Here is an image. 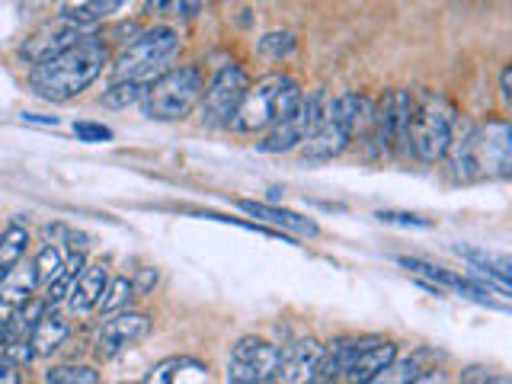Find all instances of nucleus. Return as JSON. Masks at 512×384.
Instances as JSON below:
<instances>
[{
	"label": "nucleus",
	"mask_w": 512,
	"mask_h": 384,
	"mask_svg": "<svg viewBox=\"0 0 512 384\" xmlns=\"http://www.w3.org/2000/svg\"><path fill=\"white\" fill-rule=\"evenodd\" d=\"M180 52V36L170 26H154L128 42L119 58L112 61V80H141L148 84L167 68L170 58Z\"/></svg>",
	"instance_id": "7"
},
{
	"label": "nucleus",
	"mask_w": 512,
	"mask_h": 384,
	"mask_svg": "<svg viewBox=\"0 0 512 384\" xmlns=\"http://www.w3.org/2000/svg\"><path fill=\"white\" fill-rule=\"evenodd\" d=\"M320 109H324V96H301L298 106L288 112L285 119H279L276 125L266 128L263 141H256V148L263 154H282V151H295L298 144L311 135V128L320 119Z\"/></svg>",
	"instance_id": "11"
},
{
	"label": "nucleus",
	"mask_w": 512,
	"mask_h": 384,
	"mask_svg": "<svg viewBox=\"0 0 512 384\" xmlns=\"http://www.w3.org/2000/svg\"><path fill=\"white\" fill-rule=\"evenodd\" d=\"M151 333V317L141 311H112V317L96 333V356L116 359L119 352L135 346Z\"/></svg>",
	"instance_id": "12"
},
{
	"label": "nucleus",
	"mask_w": 512,
	"mask_h": 384,
	"mask_svg": "<svg viewBox=\"0 0 512 384\" xmlns=\"http://www.w3.org/2000/svg\"><path fill=\"white\" fill-rule=\"evenodd\" d=\"M301 87L295 77L288 74H266L256 84L247 87L244 100H240L231 128L234 132H263V128L285 119L301 100Z\"/></svg>",
	"instance_id": "5"
},
{
	"label": "nucleus",
	"mask_w": 512,
	"mask_h": 384,
	"mask_svg": "<svg viewBox=\"0 0 512 384\" xmlns=\"http://www.w3.org/2000/svg\"><path fill=\"white\" fill-rule=\"evenodd\" d=\"M132 295H135V285H132V279L116 276V279H109V282H106V288H103L100 301H96V308H100V314L122 311L125 304L132 301Z\"/></svg>",
	"instance_id": "27"
},
{
	"label": "nucleus",
	"mask_w": 512,
	"mask_h": 384,
	"mask_svg": "<svg viewBox=\"0 0 512 384\" xmlns=\"http://www.w3.org/2000/svg\"><path fill=\"white\" fill-rule=\"evenodd\" d=\"M458 128V112L436 90H423L410 100L407 119V151H413L423 164H436L445 157L452 135Z\"/></svg>",
	"instance_id": "4"
},
{
	"label": "nucleus",
	"mask_w": 512,
	"mask_h": 384,
	"mask_svg": "<svg viewBox=\"0 0 512 384\" xmlns=\"http://www.w3.org/2000/svg\"><path fill=\"white\" fill-rule=\"evenodd\" d=\"M132 285H135V295H148L151 288L157 285V269H144L138 276V282H132Z\"/></svg>",
	"instance_id": "35"
},
{
	"label": "nucleus",
	"mask_w": 512,
	"mask_h": 384,
	"mask_svg": "<svg viewBox=\"0 0 512 384\" xmlns=\"http://www.w3.org/2000/svg\"><path fill=\"white\" fill-rule=\"evenodd\" d=\"M375 218L384 224H404V228H432V221H426L420 215H407V212H378Z\"/></svg>",
	"instance_id": "34"
},
{
	"label": "nucleus",
	"mask_w": 512,
	"mask_h": 384,
	"mask_svg": "<svg viewBox=\"0 0 512 384\" xmlns=\"http://www.w3.org/2000/svg\"><path fill=\"white\" fill-rule=\"evenodd\" d=\"M128 4H132V0H84V4L64 10L61 20H68V23H74L80 29H87V26H96V23L109 20V16H116Z\"/></svg>",
	"instance_id": "23"
},
{
	"label": "nucleus",
	"mask_w": 512,
	"mask_h": 384,
	"mask_svg": "<svg viewBox=\"0 0 512 384\" xmlns=\"http://www.w3.org/2000/svg\"><path fill=\"white\" fill-rule=\"evenodd\" d=\"M109 282V272L103 263H90L84 266L74 276L71 288H68V304H71V311H90L96 308V301H100L103 295V288Z\"/></svg>",
	"instance_id": "19"
},
{
	"label": "nucleus",
	"mask_w": 512,
	"mask_h": 384,
	"mask_svg": "<svg viewBox=\"0 0 512 384\" xmlns=\"http://www.w3.org/2000/svg\"><path fill=\"white\" fill-rule=\"evenodd\" d=\"M365 336H340L330 346L320 349V359L314 368V381H343L349 362L356 359V352L362 346Z\"/></svg>",
	"instance_id": "16"
},
{
	"label": "nucleus",
	"mask_w": 512,
	"mask_h": 384,
	"mask_svg": "<svg viewBox=\"0 0 512 384\" xmlns=\"http://www.w3.org/2000/svg\"><path fill=\"white\" fill-rule=\"evenodd\" d=\"M74 135H77V141L100 144V141H112V128H106L100 122H77L74 125Z\"/></svg>",
	"instance_id": "33"
},
{
	"label": "nucleus",
	"mask_w": 512,
	"mask_h": 384,
	"mask_svg": "<svg viewBox=\"0 0 512 384\" xmlns=\"http://www.w3.org/2000/svg\"><path fill=\"white\" fill-rule=\"evenodd\" d=\"M320 346L317 340H295L282 346V362H279V381H288V384H301V381H314V368H317V359H320Z\"/></svg>",
	"instance_id": "15"
},
{
	"label": "nucleus",
	"mask_w": 512,
	"mask_h": 384,
	"mask_svg": "<svg viewBox=\"0 0 512 384\" xmlns=\"http://www.w3.org/2000/svg\"><path fill=\"white\" fill-rule=\"evenodd\" d=\"M279 362H282L279 346H272L269 340H260V336H244V340H237L231 346L228 381H234V384L279 381Z\"/></svg>",
	"instance_id": "9"
},
{
	"label": "nucleus",
	"mask_w": 512,
	"mask_h": 384,
	"mask_svg": "<svg viewBox=\"0 0 512 384\" xmlns=\"http://www.w3.org/2000/svg\"><path fill=\"white\" fill-rule=\"evenodd\" d=\"M368 116H372V106H368L365 96H359V93L336 96L333 103L320 109V119L311 128V135L298 144L301 157L304 160L340 157L349 148V141L368 128Z\"/></svg>",
	"instance_id": "3"
},
{
	"label": "nucleus",
	"mask_w": 512,
	"mask_h": 384,
	"mask_svg": "<svg viewBox=\"0 0 512 384\" xmlns=\"http://www.w3.org/2000/svg\"><path fill=\"white\" fill-rule=\"evenodd\" d=\"M250 87V77L240 64H224V68L212 77V84L202 90V122L221 128V125H231L234 112L244 100V93Z\"/></svg>",
	"instance_id": "10"
},
{
	"label": "nucleus",
	"mask_w": 512,
	"mask_h": 384,
	"mask_svg": "<svg viewBox=\"0 0 512 384\" xmlns=\"http://www.w3.org/2000/svg\"><path fill=\"white\" fill-rule=\"evenodd\" d=\"M4 359L13 362L16 368H20V365H29L32 359H36V349H32V343H29V336H26V333H16V336H10V340L4 343Z\"/></svg>",
	"instance_id": "31"
},
{
	"label": "nucleus",
	"mask_w": 512,
	"mask_h": 384,
	"mask_svg": "<svg viewBox=\"0 0 512 384\" xmlns=\"http://www.w3.org/2000/svg\"><path fill=\"white\" fill-rule=\"evenodd\" d=\"M448 170L461 183L506 180L512 173V128L506 119H487L484 125L464 128L448 144Z\"/></svg>",
	"instance_id": "2"
},
{
	"label": "nucleus",
	"mask_w": 512,
	"mask_h": 384,
	"mask_svg": "<svg viewBox=\"0 0 512 384\" xmlns=\"http://www.w3.org/2000/svg\"><path fill=\"white\" fill-rule=\"evenodd\" d=\"M77 39H84V29L68 23V20H58L55 26H45L39 32H32V36L20 45V55L29 61V64H42L48 58L61 55L64 48H71Z\"/></svg>",
	"instance_id": "13"
},
{
	"label": "nucleus",
	"mask_w": 512,
	"mask_h": 384,
	"mask_svg": "<svg viewBox=\"0 0 512 384\" xmlns=\"http://www.w3.org/2000/svg\"><path fill=\"white\" fill-rule=\"evenodd\" d=\"M109 64V45L100 36H84L61 55L32 64L29 87L45 103H68L84 93Z\"/></svg>",
	"instance_id": "1"
},
{
	"label": "nucleus",
	"mask_w": 512,
	"mask_h": 384,
	"mask_svg": "<svg viewBox=\"0 0 512 384\" xmlns=\"http://www.w3.org/2000/svg\"><path fill=\"white\" fill-rule=\"evenodd\" d=\"M500 93H503V100H512V68H509V64L500 74Z\"/></svg>",
	"instance_id": "37"
},
{
	"label": "nucleus",
	"mask_w": 512,
	"mask_h": 384,
	"mask_svg": "<svg viewBox=\"0 0 512 384\" xmlns=\"http://www.w3.org/2000/svg\"><path fill=\"white\" fill-rule=\"evenodd\" d=\"M0 381H4V384H16V381H20V372H16V365L7 362V359H0Z\"/></svg>",
	"instance_id": "36"
},
{
	"label": "nucleus",
	"mask_w": 512,
	"mask_h": 384,
	"mask_svg": "<svg viewBox=\"0 0 512 384\" xmlns=\"http://www.w3.org/2000/svg\"><path fill=\"white\" fill-rule=\"evenodd\" d=\"M397 356V346L391 340H381V336H365L356 359L349 362L346 368V378L343 381H372L381 368H388Z\"/></svg>",
	"instance_id": "14"
},
{
	"label": "nucleus",
	"mask_w": 512,
	"mask_h": 384,
	"mask_svg": "<svg viewBox=\"0 0 512 384\" xmlns=\"http://www.w3.org/2000/svg\"><path fill=\"white\" fill-rule=\"evenodd\" d=\"M144 87H148V84H141V80H112V87L103 93V106L125 109L132 103H141Z\"/></svg>",
	"instance_id": "28"
},
{
	"label": "nucleus",
	"mask_w": 512,
	"mask_h": 384,
	"mask_svg": "<svg viewBox=\"0 0 512 384\" xmlns=\"http://www.w3.org/2000/svg\"><path fill=\"white\" fill-rule=\"evenodd\" d=\"M432 356V352H413V356L407 359H397L388 365V368H381V372L372 378L375 384H407V381H423L426 372H432V368L426 365V359Z\"/></svg>",
	"instance_id": "22"
},
{
	"label": "nucleus",
	"mask_w": 512,
	"mask_h": 384,
	"mask_svg": "<svg viewBox=\"0 0 512 384\" xmlns=\"http://www.w3.org/2000/svg\"><path fill=\"white\" fill-rule=\"evenodd\" d=\"M68 333H71L68 320H64L61 314H48V311H45V314L36 320V327L29 330V343H32V349H36V356H52L55 349L64 346V340H68Z\"/></svg>",
	"instance_id": "21"
},
{
	"label": "nucleus",
	"mask_w": 512,
	"mask_h": 384,
	"mask_svg": "<svg viewBox=\"0 0 512 384\" xmlns=\"http://www.w3.org/2000/svg\"><path fill=\"white\" fill-rule=\"evenodd\" d=\"M48 384H96L100 381V372L93 365H55L45 372Z\"/></svg>",
	"instance_id": "29"
},
{
	"label": "nucleus",
	"mask_w": 512,
	"mask_h": 384,
	"mask_svg": "<svg viewBox=\"0 0 512 384\" xmlns=\"http://www.w3.org/2000/svg\"><path fill=\"white\" fill-rule=\"evenodd\" d=\"M36 272H39V282H52V279H58L61 272H64V256H61V250L58 247H45L42 253H39V260H36Z\"/></svg>",
	"instance_id": "32"
},
{
	"label": "nucleus",
	"mask_w": 512,
	"mask_h": 384,
	"mask_svg": "<svg viewBox=\"0 0 512 384\" xmlns=\"http://www.w3.org/2000/svg\"><path fill=\"white\" fill-rule=\"evenodd\" d=\"M39 285V272H36V263H16L10 266L4 276H0V311L10 314L16 311L20 304L36 292Z\"/></svg>",
	"instance_id": "18"
},
{
	"label": "nucleus",
	"mask_w": 512,
	"mask_h": 384,
	"mask_svg": "<svg viewBox=\"0 0 512 384\" xmlns=\"http://www.w3.org/2000/svg\"><path fill=\"white\" fill-rule=\"evenodd\" d=\"M237 208H240V212H247L250 218H260V221L276 224L279 231H292V234H301V237H317V231H320L311 218H304L298 212H288V208H279V205H269V202L240 199Z\"/></svg>",
	"instance_id": "17"
},
{
	"label": "nucleus",
	"mask_w": 512,
	"mask_h": 384,
	"mask_svg": "<svg viewBox=\"0 0 512 384\" xmlns=\"http://www.w3.org/2000/svg\"><path fill=\"white\" fill-rule=\"evenodd\" d=\"M23 119L26 122H42V125H58L55 116H36V112H23Z\"/></svg>",
	"instance_id": "38"
},
{
	"label": "nucleus",
	"mask_w": 512,
	"mask_h": 384,
	"mask_svg": "<svg viewBox=\"0 0 512 384\" xmlns=\"http://www.w3.org/2000/svg\"><path fill=\"white\" fill-rule=\"evenodd\" d=\"M26 247H29V231L23 224H7V228L0 231V276L23 260Z\"/></svg>",
	"instance_id": "26"
},
{
	"label": "nucleus",
	"mask_w": 512,
	"mask_h": 384,
	"mask_svg": "<svg viewBox=\"0 0 512 384\" xmlns=\"http://www.w3.org/2000/svg\"><path fill=\"white\" fill-rule=\"evenodd\" d=\"M202 0H144V13L160 23H183L199 16Z\"/></svg>",
	"instance_id": "25"
},
{
	"label": "nucleus",
	"mask_w": 512,
	"mask_h": 384,
	"mask_svg": "<svg viewBox=\"0 0 512 384\" xmlns=\"http://www.w3.org/2000/svg\"><path fill=\"white\" fill-rule=\"evenodd\" d=\"M295 45H298V39L292 36L288 29H282V32H266V36L260 39V55H266V58H288L295 52Z\"/></svg>",
	"instance_id": "30"
},
{
	"label": "nucleus",
	"mask_w": 512,
	"mask_h": 384,
	"mask_svg": "<svg viewBox=\"0 0 512 384\" xmlns=\"http://www.w3.org/2000/svg\"><path fill=\"white\" fill-rule=\"evenodd\" d=\"M410 90H388L368 116V138L381 154L407 148V119H410Z\"/></svg>",
	"instance_id": "8"
},
{
	"label": "nucleus",
	"mask_w": 512,
	"mask_h": 384,
	"mask_svg": "<svg viewBox=\"0 0 512 384\" xmlns=\"http://www.w3.org/2000/svg\"><path fill=\"white\" fill-rule=\"evenodd\" d=\"M455 253L464 256V260L471 263V269L480 272V276H493V279H500V282L512 279V260H509V256L484 253V250H474V247H455Z\"/></svg>",
	"instance_id": "24"
},
{
	"label": "nucleus",
	"mask_w": 512,
	"mask_h": 384,
	"mask_svg": "<svg viewBox=\"0 0 512 384\" xmlns=\"http://www.w3.org/2000/svg\"><path fill=\"white\" fill-rule=\"evenodd\" d=\"M212 375H208V365L199 362V359H192V356H176V359H164V362H157L151 368V375L144 378V381H157V384H180V381H208Z\"/></svg>",
	"instance_id": "20"
},
{
	"label": "nucleus",
	"mask_w": 512,
	"mask_h": 384,
	"mask_svg": "<svg viewBox=\"0 0 512 384\" xmlns=\"http://www.w3.org/2000/svg\"><path fill=\"white\" fill-rule=\"evenodd\" d=\"M202 90H205L202 71L196 64H180V68L160 71L157 77H151L148 87H144L141 103L151 119L176 122V119H186L189 112L199 106Z\"/></svg>",
	"instance_id": "6"
}]
</instances>
